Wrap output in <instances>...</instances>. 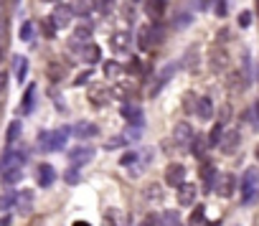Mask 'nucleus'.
<instances>
[{
  "instance_id": "2eb2a0df",
  "label": "nucleus",
  "mask_w": 259,
  "mask_h": 226,
  "mask_svg": "<svg viewBox=\"0 0 259 226\" xmlns=\"http://www.w3.org/2000/svg\"><path fill=\"white\" fill-rule=\"evenodd\" d=\"M33 206V191L23 188V191H16V209L18 213H28Z\"/></svg>"
},
{
  "instance_id": "b1692460",
  "label": "nucleus",
  "mask_w": 259,
  "mask_h": 226,
  "mask_svg": "<svg viewBox=\"0 0 259 226\" xmlns=\"http://www.w3.org/2000/svg\"><path fill=\"white\" fill-rule=\"evenodd\" d=\"M226 61H229V56H226L224 49H213L211 51V69L213 71H221L224 66H226Z\"/></svg>"
},
{
  "instance_id": "bf43d9fd",
  "label": "nucleus",
  "mask_w": 259,
  "mask_h": 226,
  "mask_svg": "<svg viewBox=\"0 0 259 226\" xmlns=\"http://www.w3.org/2000/svg\"><path fill=\"white\" fill-rule=\"evenodd\" d=\"M0 66H3V49H0Z\"/></svg>"
},
{
  "instance_id": "72a5a7b5",
  "label": "nucleus",
  "mask_w": 259,
  "mask_h": 226,
  "mask_svg": "<svg viewBox=\"0 0 259 226\" xmlns=\"http://www.w3.org/2000/svg\"><path fill=\"white\" fill-rule=\"evenodd\" d=\"M49 145H51V130H41L38 132V150L49 153Z\"/></svg>"
},
{
  "instance_id": "f03ea898",
  "label": "nucleus",
  "mask_w": 259,
  "mask_h": 226,
  "mask_svg": "<svg viewBox=\"0 0 259 226\" xmlns=\"http://www.w3.org/2000/svg\"><path fill=\"white\" fill-rule=\"evenodd\" d=\"M69 46L74 51L76 59H82L86 64H97L99 61V56H102V51H99V46H94V43H79V41H69Z\"/></svg>"
},
{
  "instance_id": "052dcab7",
  "label": "nucleus",
  "mask_w": 259,
  "mask_h": 226,
  "mask_svg": "<svg viewBox=\"0 0 259 226\" xmlns=\"http://www.w3.org/2000/svg\"><path fill=\"white\" fill-rule=\"evenodd\" d=\"M43 3H59V0H43Z\"/></svg>"
},
{
  "instance_id": "6ab92c4d",
  "label": "nucleus",
  "mask_w": 259,
  "mask_h": 226,
  "mask_svg": "<svg viewBox=\"0 0 259 226\" xmlns=\"http://www.w3.org/2000/svg\"><path fill=\"white\" fill-rule=\"evenodd\" d=\"M132 43V33L130 31H117L115 36H112V49L115 51H127Z\"/></svg>"
},
{
  "instance_id": "473e14b6",
  "label": "nucleus",
  "mask_w": 259,
  "mask_h": 226,
  "mask_svg": "<svg viewBox=\"0 0 259 226\" xmlns=\"http://www.w3.org/2000/svg\"><path fill=\"white\" fill-rule=\"evenodd\" d=\"M13 206H16V191L0 196V211H8V209H13Z\"/></svg>"
},
{
  "instance_id": "0e129e2a",
  "label": "nucleus",
  "mask_w": 259,
  "mask_h": 226,
  "mask_svg": "<svg viewBox=\"0 0 259 226\" xmlns=\"http://www.w3.org/2000/svg\"><path fill=\"white\" fill-rule=\"evenodd\" d=\"M135 3H140V0H135Z\"/></svg>"
},
{
  "instance_id": "9b49d317",
  "label": "nucleus",
  "mask_w": 259,
  "mask_h": 226,
  "mask_svg": "<svg viewBox=\"0 0 259 226\" xmlns=\"http://www.w3.org/2000/svg\"><path fill=\"white\" fill-rule=\"evenodd\" d=\"M69 135H71V127H59V130H53V132H51V145H49V150H64V148H66V140H69Z\"/></svg>"
},
{
  "instance_id": "0eeeda50",
  "label": "nucleus",
  "mask_w": 259,
  "mask_h": 226,
  "mask_svg": "<svg viewBox=\"0 0 259 226\" xmlns=\"http://www.w3.org/2000/svg\"><path fill=\"white\" fill-rule=\"evenodd\" d=\"M234 188H236V178H234L231 173L219 175V178H216V186H213V191H216V193H221L224 198H229V196L234 193Z\"/></svg>"
},
{
  "instance_id": "c756f323",
  "label": "nucleus",
  "mask_w": 259,
  "mask_h": 226,
  "mask_svg": "<svg viewBox=\"0 0 259 226\" xmlns=\"http://www.w3.org/2000/svg\"><path fill=\"white\" fill-rule=\"evenodd\" d=\"M20 130H23V127H20V122H18V120H13V122H10V125H8V135H5L8 145H13V142L20 138Z\"/></svg>"
},
{
  "instance_id": "e2e57ef3",
  "label": "nucleus",
  "mask_w": 259,
  "mask_h": 226,
  "mask_svg": "<svg viewBox=\"0 0 259 226\" xmlns=\"http://www.w3.org/2000/svg\"><path fill=\"white\" fill-rule=\"evenodd\" d=\"M13 3H16V5H18V3H20V0H13Z\"/></svg>"
},
{
  "instance_id": "09e8293b",
  "label": "nucleus",
  "mask_w": 259,
  "mask_h": 226,
  "mask_svg": "<svg viewBox=\"0 0 259 226\" xmlns=\"http://www.w3.org/2000/svg\"><path fill=\"white\" fill-rule=\"evenodd\" d=\"M229 117H231V109H229V107H224V109H221V115H219V125H226Z\"/></svg>"
},
{
  "instance_id": "f3484780",
  "label": "nucleus",
  "mask_w": 259,
  "mask_h": 226,
  "mask_svg": "<svg viewBox=\"0 0 259 226\" xmlns=\"http://www.w3.org/2000/svg\"><path fill=\"white\" fill-rule=\"evenodd\" d=\"M36 180H38L41 188H49L53 180H56V171H53L49 163H43V165H38V171H36Z\"/></svg>"
},
{
  "instance_id": "58836bf2",
  "label": "nucleus",
  "mask_w": 259,
  "mask_h": 226,
  "mask_svg": "<svg viewBox=\"0 0 259 226\" xmlns=\"http://www.w3.org/2000/svg\"><path fill=\"white\" fill-rule=\"evenodd\" d=\"M64 180H66V183H69V186H76L79 183V180H82V175H79V168H69V171H66L64 173Z\"/></svg>"
},
{
  "instance_id": "bb28decb",
  "label": "nucleus",
  "mask_w": 259,
  "mask_h": 226,
  "mask_svg": "<svg viewBox=\"0 0 259 226\" xmlns=\"http://www.w3.org/2000/svg\"><path fill=\"white\" fill-rule=\"evenodd\" d=\"M157 226H181V213L178 211H163L160 219H157Z\"/></svg>"
},
{
  "instance_id": "423d86ee",
  "label": "nucleus",
  "mask_w": 259,
  "mask_h": 226,
  "mask_svg": "<svg viewBox=\"0 0 259 226\" xmlns=\"http://www.w3.org/2000/svg\"><path fill=\"white\" fill-rule=\"evenodd\" d=\"M165 183L173 186V188L183 186L186 183V168L181 163H171V165H168V171H165Z\"/></svg>"
},
{
  "instance_id": "9d476101",
  "label": "nucleus",
  "mask_w": 259,
  "mask_h": 226,
  "mask_svg": "<svg viewBox=\"0 0 259 226\" xmlns=\"http://www.w3.org/2000/svg\"><path fill=\"white\" fill-rule=\"evenodd\" d=\"M201 178H204V188L208 191V193H211V191H213V186H216V178H219V173H216V165H213V163H204V165H201Z\"/></svg>"
},
{
  "instance_id": "cd10ccee",
  "label": "nucleus",
  "mask_w": 259,
  "mask_h": 226,
  "mask_svg": "<svg viewBox=\"0 0 259 226\" xmlns=\"http://www.w3.org/2000/svg\"><path fill=\"white\" fill-rule=\"evenodd\" d=\"M102 226H122V213L117 209H107L102 216Z\"/></svg>"
},
{
  "instance_id": "393cba45",
  "label": "nucleus",
  "mask_w": 259,
  "mask_h": 226,
  "mask_svg": "<svg viewBox=\"0 0 259 226\" xmlns=\"http://www.w3.org/2000/svg\"><path fill=\"white\" fill-rule=\"evenodd\" d=\"M71 13L92 16L94 13V0H74V3H71Z\"/></svg>"
},
{
  "instance_id": "a878e982",
  "label": "nucleus",
  "mask_w": 259,
  "mask_h": 226,
  "mask_svg": "<svg viewBox=\"0 0 259 226\" xmlns=\"http://www.w3.org/2000/svg\"><path fill=\"white\" fill-rule=\"evenodd\" d=\"M206 150H208V140L206 138H201V135H196L193 138V142H190V153H193V157H204L206 155Z\"/></svg>"
},
{
  "instance_id": "c03bdc74",
  "label": "nucleus",
  "mask_w": 259,
  "mask_h": 226,
  "mask_svg": "<svg viewBox=\"0 0 259 226\" xmlns=\"http://www.w3.org/2000/svg\"><path fill=\"white\" fill-rule=\"evenodd\" d=\"M188 23H190V16H188V13H183V16L178 13V16H175V23H173V26H175V28H186Z\"/></svg>"
},
{
  "instance_id": "4468645a",
  "label": "nucleus",
  "mask_w": 259,
  "mask_h": 226,
  "mask_svg": "<svg viewBox=\"0 0 259 226\" xmlns=\"http://www.w3.org/2000/svg\"><path fill=\"white\" fill-rule=\"evenodd\" d=\"M99 127L94 122H76V127L71 130V135H76L79 140H89V138H97Z\"/></svg>"
},
{
  "instance_id": "f8f14e48",
  "label": "nucleus",
  "mask_w": 259,
  "mask_h": 226,
  "mask_svg": "<svg viewBox=\"0 0 259 226\" xmlns=\"http://www.w3.org/2000/svg\"><path fill=\"white\" fill-rule=\"evenodd\" d=\"M196 186L193 183H183V186H178V203L181 206H193V201H196Z\"/></svg>"
},
{
  "instance_id": "39448f33",
  "label": "nucleus",
  "mask_w": 259,
  "mask_h": 226,
  "mask_svg": "<svg viewBox=\"0 0 259 226\" xmlns=\"http://www.w3.org/2000/svg\"><path fill=\"white\" fill-rule=\"evenodd\" d=\"M71 5H64V3H56V8H53V13H51V23H53V28H66L71 23Z\"/></svg>"
},
{
  "instance_id": "c9c22d12",
  "label": "nucleus",
  "mask_w": 259,
  "mask_h": 226,
  "mask_svg": "<svg viewBox=\"0 0 259 226\" xmlns=\"http://www.w3.org/2000/svg\"><path fill=\"white\" fill-rule=\"evenodd\" d=\"M145 198H148V201H160V198H163L160 186H157V183H150L148 191H145Z\"/></svg>"
},
{
  "instance_id": "e433bc0d",
  "label": "nucleus",
  "mask_w": 259,
  "mask_h": 226,
  "mask_svg": "<svg viewBox=\"0 0 259 226\" xmlns=\"http://www.w3.org/2000/svg\"><path fill=\"white\" fill-rule=\"evenodd\" d=\"M122 165H132V163H138V168L135 171H140V153L138 150H132V153H125L122 155V160H120Z\"/></svg>"
},
{
  "instance_id": "412c9836",
  "label": "nucleus",
  "mask_w": 259,
  "mask_h": 226,
  "mask_svg": "<svg viewBox=\"0 0 259 226\" xmlns=\"http://www.w3.org/2000/svg\"><path fill=\"white\" fill-rule=\"evenodd\" d=\"M26 74H28V59H26V56H16V59H13V76H16V82L23 84Z\"/></svg>"
},
{
  "instance_id": "3c124183",
  "label": "nucleus",
  "mask_w": 259,
  "mask_h": 226,
  "mask_svg": "<svg viewBox=\"0 0 259 226\" xmlns=\"http://www.w3.org/2000/svg\"><path fill=\"white\" fill-rule=\"evenodd\" d=\"M5 41H8V28H5V23H0V49L5 46Z\"/></svg>"
},
{
  "instance_id": "6e6d98bb",
  "label": "nucleus",
  "mask_w": 259,
  "mask_h": 226,
  "mask_svg": "<svg viewBox=\"0 0 259 226\" xmlns=\"http://www.w3.org/2000/svg\"><path fill=\"white\" fill-rule=\"evenodd\" d=\"M0 23H5V3L0 0Z\"/></svg>"
},
{
  "instance_id": "a18cd8bd",
  "label": "nucleus",
  "mask_w": 259,
  "mask_h": 226,
  "mask_svg": "<svg viewBox=\"0 0 259 226\" xmlns=\"http://www.w3.org/2000/svg\"><path fill=\"white\" fill-rule=\"evenodd\" d=\"M239 26H242V28H249V26H252V13H249V10L239 13Z\"/></svg>"
},
{
  "instance_id": "7c9ffc66",
  "label": "nucleus",
  "mask_w": 259,
  "mask_h": 226,
  "mask_svg": "<svg viewBox=\"0 0 259 226\" xmlns=\"http://www.w3.org/2000/svg\"><path fill=\"white\" fill-rule=\"evenodd\" d=\"M71 38L79 41V43H89V38H92V26H79V28L74 31Z\"/></svg>"
},
{
  "instance_id": "4d7b16f0",
  "label": "nucleus",
  "mask_w": 259,
  "mask_h": 226,
  "mask_svg": "<svg viewBox=\"0 0 259 226\" xmlns=\"http://www.w3.org/2000/svg\"><path fill=\"white\" fill-rule=\"evenodd\" d=\"M10 224H13V221H10V216H3V219H0V226H10Z\"/></svg>"
},
{
  "instance_id": "603ef678",
  "label": "nucleus",
  "mask_w": 259,
  "mask_h": 226,
  "mask_svg": "<svg viewBox=\"0 0 259 226\" xmlns=\"http://www.w3.org/2000/svg\"><path fill=\"white\" fill-rule=\"evenodd\" d=\"M89 76H92V71H84V74H79V76H76V87H79V84H86V82H89Z\"/></svg>"
},
{
  "instance_id": "5701e85b",
  "label": "nucleus",
  "mask_w": 259,
  "mask_h": 226,
  "mask_svg": "<svg viewBox=\"0 0 259 226\" xmlns=\"http://www.w3.org/2000/svg\"><path fill=\"white\" fill-rule=\"evenodd\" d=\"M145 13H148L153 20L163 18V13H165V0H148V5H145Z\"/></svg>"
},
{
  "instance_id": "aec40b11",
  "label": "nucleus",
  "mask_w": 259,
  "mask_h": 226,
  "mask_svg": "<svg viewBox=\"0 0 259 226\" xmlns=\"http://www.w3.org/2000/svg\"><path fill=\"white\" fill-rule=\"evenodd\" d=\"M120 115L125 117L132 127H140L142 125V109H138V107H132V104H127V107H122L120 109Z\"/></svg>"
},
{
  "instance_id": "864d4df0",
  "label": "nucleus",
  "mask_w": 259,
  "mask_h": 226,
  "mask_svg": "<svg viewBox=\"0 0 259 226\" xmlns=\"http://www.w3.org/2000/svg\"><path fill=\"white\" fill-rule=\"evenodd\" d=\"M5 84H8V76H5L3 71H0V97L5 94Z\"/></svg>"
},
{
  "instance_id": "f257e3e1",
  "label": "nucleus",
  "mask_w": 259,
  "mask_h": 226,
  "mask_svg": "<svg viewBox=\"0 0 259 226\" xmlns=\"http://www.w3.org/2000/svg\"><path fill=\"white\" fill-rule=\"evenodd\" d=\"M160 38H163V33L155 26H140V31H138V49L140 51H153L157 43H160Z\"/></svg>"
},
{
  "instance_id": "a19ab883",
  "label": "nucleus",
  "mask_w": 259,
  "mask_h": 226,
  "mask_svg": "<svg viewBox=\"0 0 259 226\" xmlns=\"http://www.w3.org/2000/svg\"><path fill=\"white\" fill-rule=\"evenodd\" d=\"M120 69H122V66H117V61H107V64H104V74H107L109 79H112V76H117Z\"/></svg>"
},
{
  "instance_id": "69168bd1",
  "label": "nucleus",
  "mask_w": 259,
  "mask_h": 226,
  "mask_svg": "<svg viewBox=\"0 0 259 226\" xmlns=\"http://www.w3.org/2000/svg\"><path fill=\"white\" fill-rule=\"evenodd\" d=\"M257 155H259V150H257Z\"/></svg>"
},
{
  "instance_id": "1a4fd4ad",
  "label": "nucleus",
  "mask_w": 259,
  "mask_h": 226,
  "mask_svg": "<svg viewBox=\"0 0 259 226\" xmlns=\"http://www.w3.org/2000/svg\"><path fill=\"white\" fill-rule=\"evenodd\" d=\"M239 132L236 130H224V138H221V142H219V148L226 153V155H231L236 148H239Z\"/></svg>"
},
{
  "instance_id": "dca6fc26",
  "label": "nucleus",
  "mask_w": 259,
  "mask_h": 226,
  "mask_svg": "<svg viewBox=\"0 0 259 226\" xmlns=\"http://www.w3.org/2000/svg\"><path fill=\"white\" fill-rule=\"evenodd\" d=\"M109 99H112L109 89H104V87H92V89H89V102H92L94 107H104Z\"/></svg>"
},
{
  "instance_id": "20e7f679",
  "label": "nucleus",
  "mask_w": 259,
  "mask_h": 226,
  "mask_svg": "<svg viewBox=\"0 0 259 226\" xmlns=\"http://www.w3.org/2000/svg\"><path fill=\"white\" fill-rule=\"evenodd\" d=\"M257 186H259V173L254 171V168H249L242 178V201L244 203H249L257 196Z\"/></svg>"
},
{
  "instance_id": "c85d7f7f",
  "label": "nucleus",
  "mask_w": 259,
  "mask_h": 226,
  "mask_svg": "<svg viewBox=\"0 0 259 226\" xmlns=\"http://www.w3.org/2000/svg\"><path fill=\"white\" fill-rule=\"evenodd\" d=\"M20 178H23V168H16V171H5L3 175H0V180H3L5 186H16Z\"/></svg>"
},
{
  "instance_id": "49530a36",
  "label": "nucleus",
  "mask_w": 259,
  "mask_h": 226,
  "mask_svg": "<svg viewBox=\"0 0 259 226\" xmlns=\"http://www.w3.org/2000/svg\"><path fill=\"white\" fill-rule=\"evenodd\" d=\"M201 221H204V206H198L193 213H190V224H193V226L201 224Z\"/></svg>"
},
{
  "instance_id": "8fccbe9b",
  "label": "nucleus",
  "mask_w": 259,
  "mask_h": 226,
  "mask_svg": "<svg viewBox=\"0 0 259 226\" xmlns=\"http://www.w3.org/2000/svg\"><path fill=\"white\" fill-rule=\"evenodd\" d=\"M216 16H226V0H216Z\"/></svg>"
},
{
  "instance_id": "ddd939ff",
  "label": "nucleus",
  "mask_w": 259,
  "mask_h": 226,
  "mask_svg": "<svg viewBox=\"0 0 259 226\" xmlns=\"http://www.w3.org/2000/svg\"><path fill=\"white\" fill-rule=\"evenodd\" d=\"M196 115H198L201 122H208L213 117V102L208 97H198L196 99Z\"/></svg>"
},
{
  "instance_id": "4c0bfd02",
  "label": "nucleus",
  "mask_w": 259,
  "mask_h": 226,
  "mask_svg": "<svg viewBox=\"0 0 259 226\" xmlns=\"http://www.w3.org/2000/svg\"><path fill=\"white\" fill-rule=\"evenodd\" d=\"M221 138H224V125H219V122H216V127L211 130V135H208L206 140H208V145H219Z\"/></svg>"
},
{
  "instance_id": "4be33fe9",
  "label": "nucleus",
  "mask_w": 259,
  "mask_h": 226,
  "mask_svg": "<svg viewBox=\"0 0 259 226\" xmlns=\"http://www.w3.org/2000/svg\"><path fill=\"white\" fill-rule=\"evenodd\" d=\"M36 94H38V87L31 84V87L26 89L23 104H20V112H23V115H31V112H33V104H36Z\"/></svg>"
},
{
  "instance_id": "79ce46f5",
  "label": "nucleus",
  "mask_w": 259,
  "mask_h": 226,
  "mask_svg": "<svg viewBox=\"0 0 259 226\" xmlns=\"http://www.w3.org/2000/svg\"><path fill=\"white\" fill-rule=\"evenodd\" d=\"M31 36H33V23H31V20H26L23 28H20V38H23V41H31Z\"/></svg>"
},
{
  "instance_id": "7ed1b4c3",
  "label": "nucleus",
  "mask_w": 259,
  "mask_h": 226,
  "mask_svg": "<svg viewBox=\"0 0 259 226\" xmlns=\"http://www.w3.org/2000/svg\"><path fill=\"white\" fill-rule=\"evenodd\" d=\"M26 153H20V150H16V148H8L5 153H3V157H0V175H3L5 171H16V168H23V163H26Z\"/></svg>"
},
{
  "instance_id": "a211bd4d",
  "label": "nucleus",
  "mask_w": 259,
  "mask_h": 226,
  "mask_svg": "<svg viewBox=\"0 0 259 226\" xmlns=\"http://www.w3.org/2000/svg\"><path fill=\"white\" fill-rule=\"evenodd\" d=\"M173 138H175V142H178V145H190V142H193L196 135H193V130H190L188 122H181V125H175Z\"/></svg>"
},
{
  "instance_id": "de8ad7c7",
  "label": "nucleus",
  "mask_w": 259,
  "mask_h": 226,
  "mask_svg": "<svg viewBox=\"0 0 259 226\" xmlns=\"http://www.w3.org/2000/svg\"><path fill=\"white\" fill-rule=\"evenodd\" d=\"M43 33L51 38V36H56V28H53V23H51V18H43Z\"/></svg>"
},
{
  "instance_id": "2f4dec72",
  "label": "nucleus",
  "mask_w": 259,
  "mask_h": 226,
  "mask_svg": "<svg viewBox=\"0 0 259 226\" xmlns=\"http://www.w3.org/2000/svg\"><path fill=\"white\" fill-rule=\"evenodd\" d=\"M140 135H142V130H140V127H132V125H130L125 132H122V140H125V142L130 145V142H138V140H140Z\"/></svg>"
},
{
  "instance_id": "ea45409f",
  "label": "nucleus",
  "mask_w": 259,
  "mask_h": 226,
  "mask_svg": "<svg viewBox=\"0 0 259 226\" xmlns=\"http://www.w3.org/2000/svg\"><path fill=\"white\" fill-rule=\"evenodd\" d=\"M125 145H127V142L122 140V135H117V138H109V140L104 142V148H107V150H117V148H125Z\"/></svg>"
},
{
  "instance_id": "6e6552de",
  "label": "nucleus",
  "mask_w": 259,
  "mask_h": 226,
  "mask_svg": "<svg viewBox=\"0 0 259 226\" xmlns=\"http://www.w3.org/2000/svg\"><path fill=\"white\" fill-rule=\"evenodd\" d=\"M92 157H94V148H74V150H69V160H71L74 168L86 165Z\"/></svg>"
},
{
  "instance_id": "37998d69",
  "label": "nucleus",
  "mask_w": 259,
  "mask_h": 226,
  "mask_svg": "<svg viewBox=\"0 0 259 226\" xmlns=\"http://www.w3.org/2000/svg\"><path fill=\"white\" fill-rule=\"evenodd\" d=\"M64 74H66L64 66H56V64L49 66V76H51V79H64Z\"/></svg>"
},
{
  "instance_id": "680f3d73",
  "label": "nucleus",
  "mask_w": 259,
  "mask_h": 226,
  "mask_svg": "<svg viewBox=\"0 0 259 226\" xmlns=\"http://www.w3.org/2000/svg\"><path fill=\"white\" fill-rule=\"evenodd\" d=\"M208 226H219V221H213V224H208Z\"/></svg>"
},
{
  "instance_id": "5fc2aeb1",
  "label": "nucleus",
  "mask_w": 259,
  "mask_h": 226,
  "mask_svg": "<svg viewBox=\"0 0 259 226\" xmlns=\"http://www.w3.org/2000/svg\"><path fill=\"white\" fill-rule=\"evenodd\" d=\"M142 226H157V219H155V216H148V219L142 221Z\"/></svg>"
},
{
  "instance_id": "f704fd0d",
  "label": "nucleus",
  "mask_w": 259,
  "mask_h": 226,
  "mask_svg": "<svg viewBox=\"0 0 259 226\" xmlns=\"http://www.w3.org/2000/svg\"><path fill=\"white\" fill-rule=\"evenodd\" d=\"M112 8H115V0H94V10H99L102 16L112 13Z\"/></svg>"
},
{
  "instance_id": "13d9d810",
  "label": "nucleus",
  "mask_w": 259,
  "mask_h": 226,
  "mask_svg": "<svg viewBox=\"0 0 259 226\" xmlns=\"http://www.w3.org/2000/svg\"><path fill=\"white\" fill-rule=\"evenodd\" d=\"M74 226H92L89 221H74Z\"/></svg>"
}]
</instances>
